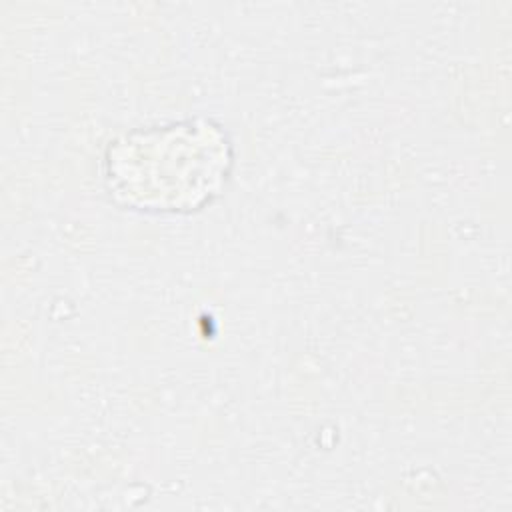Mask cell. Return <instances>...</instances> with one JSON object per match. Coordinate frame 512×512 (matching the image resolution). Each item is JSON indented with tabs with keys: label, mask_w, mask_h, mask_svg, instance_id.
<instances>
[{
	"label": "cell",
	"mask_w": 512,
	"mask_h": 512,
	"mask_svg": "<svg viewBox=\"0 0 512 512\" xmlns=\"http://www.w3.org/2000/svg\"><path fill=\"white\" fill-rule=\"evenodd\" d=\"M108 184L128 204L178 210L202 204L226 178L230 146L210 122L126 134L108 150Z\"/></svg>",
	"instance_id": "obj_1"
}]
</instances>
